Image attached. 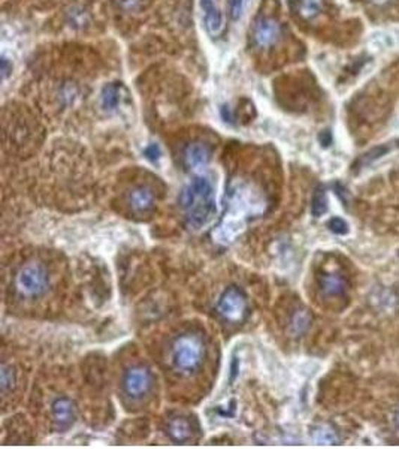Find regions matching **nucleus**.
<instances>
[{
    "label": "nucleus",
    "instance_id": "nucleus-1",
    "mask_svg": "<svg viewBox=\"0 0 399 449\" xmlns=\"http://www.w3.org/2000/svg\"><path fill=\"white\" fill-rule=\"evenodd\" d=\"M179 205L190 228L201 229L208 225L217 211L211 181L207 177L193 178L181 192Z\"/></svg>",
    "mask_w": 399,
    "mask_h": 449
},
{
    "label": "nucleus",
    "instance_id": "nucleus-2",
    "mask_svg": "<svg viewBox=\"0 0 399 449\" xmlns=\"http://www.w3.org/2000/svg\"><path fill=\"white\" fill-rule=\"evenodd\" d=\"M205 357L203 340L196 333H183L177 336L169 349V358L174 370L181 374L196 371Z\"/></svg>",
    "mask_w": 399,
    "mask_h": 449
},
{
    "label": "nucleus",
    "instance_id": "nucleus-3",
    "mask_svg": "<svg viewBox=\"0 0 399 449\" xmlns=\"http://www.w3.org/2000/svg\"><path fill=\"white\" fill-rule=\"evenodd\" d=\"M18 294L27 298H38L48 290V273L38 262H29L20 266L14 278Z\"/></svg>",
    "mask_w": 399,
    "mask_h": 449
},
{
    "label": "nucleus",
    "instance_id": "nucleus-4",
    "mask_svg": "<svg viewBox=\"0 0 399 449\" xmlns=\"http://www.w3.org/2000/svg\"><path fill=\"white\" fill-rule=\"evenodd\" d=\"M217 313L226 322L239 324L247 318L248 302L243 290L235 286L227 288L217 302Z\"/></svg>",
    "mask_w": 399,
    "mask_h": 449
},
{
    "label": "nucleus",
    "instance_id": "nucleus-5",
    "mask_svg": "<svg viewBox=\"0 0 399 449\" xmlns=\"http://www.w3.org/2000/svg\"><path fill=\"white\" fill-rule=\"evenodd\" d=\"M153 383L154 379L151 371L144 366H133L127 369L122 379L123 393L133 400H139L147 395L153 390Z\"/></svg>",
    "mask_w": 399,
    "mask_h": 449
},
{
    "label": "nucleus",
    "instance_id": "nucleus-6",
    "mask_svg": "<svg viewBox=\"0 0 399 449\" xmlns=\"http://www.w3.org/2000/svg\"><path fill=\"white\" fill-rule=\"evenodd\" d=\"M201 8L203 11V23L208 35L213 38H220L226 30V18L220 0H201Z\"/></svg>",
    "mask_w": 399,
    "mask_h": 449
},
{
    "label": "nucleus",
    "instance_id": "nucleus-7",
    "mask_svg": "<svg viewBox=\"0 0 399 449\" xmlns=\"http://www.w3.org/2000/svg\"><path fill=\"white\" fill-rule=\"evenodd\" d=\"M281 35L280 23L274 18L260 17L256 20L255 27H253V39L258 47H270L272 45Z\"/></svg>",
    "mask_w": 399,
    "mask_h": 449
},
{
    "label": "nucleus",
    "instance_id": "nucleus-8",
    "mask_svg": "<svg viewBox=\"0 0 399 449\" xmlns=\"http://www.w3.org/2000/svg\"><path fill=\"white\" fill-rule=\"evenodd\" d=\"M51 415H53V424L57 431H65L72 427V424L75 421V405L68 397L56 398L54 403L51 405Z\"/></svg>",
    "mask_w": 399,
    "mask_h": 449
},
{
    "label": "nucleus",
    "instance_id": "nucleus-9",
    "mask_svg": "<svg viewBox=\"0 0 399 449\" xmlns=\"http://www.w3.org/2000/svg\"><path fill=\"white\" fill-rule=\"evenodd\" d=\"M320 293L326 297H344L347 293L346 277L335 271H324L317 277Z\"/></svg>",
    "mask_w": 399,
    "mask_h": 449
},
{
    "label": "nucleus",
    "instance_id": "nucleus-10",
    "mask_svg": "<svg viewBox=\"0 0 399 449\" xmlns=\"http://www.w3.org/2000/svg\"><path fill=\"white\" fill-rule=\"evenodd\" d=\"M211 159V150L203 142H190L183 152V161L190 169H201L207 166Z\"/></svg>",
    "mask_w": 399,
    "mask_h": 449
},
{
    "label": "nucleus",
    "instance_id": "nucleus-11",
    "mask_svg": "<svg viewBox=\"0 0 399 449\" xmlns=\"http://www.w3.org/2000/svg\"><path fill=\"white\" fill-rule=\"evenodd\" d=\"M127 202L130 205V209L135 213L148 211L153 209V205H154L153 190L147 186L133 187L127 195Z\"/></svg>",
    "mask_w": 399,
    "mask_h": 449
},
{
    "label": "nucleus",
    "instance_id": "nucleus-12",
    "mask_svg": "<svg viewBox=\"0 0 399 449\" xmlns=\"http://www.w3.org/2000/svg\"><path fill=\"white\" fill-rule=\"evenodd\" d=\"M166 433L169 436V439L174 441L175 443H184L191 438V426L186 418L177 417L169 419Z\"/></svg>",
    "mask_w": 399,
    "mask_h": 449
},
{
    "label": "nucleus",
    "instance_id": "nucleus-13",
    "mask_svg": "<svg viewBox=\"0 0 399 449\" xmlns=\"http://www.w3.org/2000/svg\"><path fill=\"white\" fill-rule=\"evenodd\" d=\"M120 90L122 86H118V82H111L106 84L101 94V102L102 108L105 111H114L120 104Z\"/></svg>",
    "mask_w": 399,
    "mask_h": 449
},
{
    "label": "nucleus",
    "instance_id": "nucleus-14",
    "mask_svg": "<svg viewBox=\"0 0 399 449\" xmlns=\"http://www.w3.org/2000/svg\"><path fill=\"white\" fill-rule=\"evenodd\" d=\"M322 8H323V0H299L298 11L302 18L311 20L316 16H319Z\"/></svg>",
    "mask_w": 399,
    "mask_h": 449
},
{
    "label": "nucleus",
    "instance_id": "nucleus-15",
    "mask_svg": "<svg viewBox=\"0 0 399 449\" xmlns=\"http://www.w3.org/2000/svg\"><path fill=\"white\" fill-rule=\"evenodd\" d=\"M328 210V199H326V192L322 186H319L314 192L311 201V214L314 217H320Z\"/></svg>",
    "mask_w": 399,
    "mask_h": 449
},
{
    "label": "nucleus",
    "instance_id": "nucleus-16",
    "mask_svg": "<svg viewBox=\"0 0 399 449\" xmlns=\"http://www.w3.org/2000/svg\"><path fill=\"white\" fill-rule=\"evenodd\" d=\"M310 322H311V318L310 314L305 312V310H296V313L293 314L292 318V331L295 334H302L305 333L307 328L310 326Z\"/></svg>",
    "mask_w": 399,
    "mask_h": 449
},
{
    "label": "nucleus",
    "instance_id": "nucleus-17",
    "mask_svg": "<svg viewBox=\"0 0 399 449\" xmlns=\"http://www.w3.org/2000/svg\"><path fill=\"white\" fill-rule=\"evenodd\" d=\"M14 383H15L14 370H12V367L6 366V364H4L2 371H0V388H2V393L6 394L9 390H12V388H14Z\"/></svg>",
    "mask_w": 399,
    "mask_h": 449
},
{
    "label": "nucleus",
    "instance_id": "nucleus-18",
    "mask_svg": "<svg viewBox=\"0 0 399 449\" xmlns=\"http://www.w3.org/2000/svg\"><path fill=\"white\" fill-rule=\"evenodd\" d=\"M389 152V147H386V145H380V147H376V149H372L371 152H368L367 154H364L360 157V159L357 161V165L356 166H359V168H362V166H367V165H369V164H372L374 161H377V159H380L381 156H384L386 153Z\"/></svg>",
    "mask_w": 399,
    "mask_h": 449
},
{
    "label": "nucleus",
    "instance_id": "nucleus-19",
    "mask_svg": "<svg viewBox=\"0 0 399 449\" xmlns=\"http://www.w3.org/2000/svg\"><path fill=\"white\" fill-rule=\"evenodd\" d=\"M328 228L334 234H338V235H344L348 233V225L344 219H341V217H334V219H331L328 223Z\"/></svg>",
    "mask_w": 399,
    "mask_h": 449
},
{
    "label": "nucleus",
    "instance_id": "nucleus-20",
    "mask_svg": "<svg viewBox=\"0 0 399 449\" xmlns=\"http://www.w3.org/2000/svg\"><path fill=\"white\" fill-rule=\"evenodd\" d=\"M316 439L319 442L334 443V442H336V434L332 430H328V427L326 426H323V427H320L319 431H316Z\"/></svg>",
    "mask_w": 399,
    "mask_h": 449
},
{
    "label": "nucleus",
    "instance_id": "nucleus-21",
    "mask_svg": "<svg viewBox=\"0 0 399 449\" xmlns=\"http://www.w3.org/2000/svg\"><path fill=\"white\" fill-rule=\"evenodd\" d=\"M244 0H229V16L232 20H238L243 12Z\"/></svg>",
    "mask_w": 399,
    "mask_h": 449
},
{
    "label": "nucleus",
    "instance_id": "nucleus-22",
    "mask_svg": "<svg viewBox=\"0 0 399 449\" xmlns=\"http://www.w3.org/2000/svg\"><path fill=\"white\" fill-rule=\"evenodd\" d=\"M160 154H162V152H160V147L157 144H150L144 150V156L147 157L148 161H153V162H156L157 159H159Z\"/></svg>",
    "mask_w": 399,
    "mask_h": 449
},
{
    "label": "nucleus",
    "instance_id": "nucleus-23",
    "mask_svg": "<svg viewBox=\"0 0 399 449\" xmlns=\"http://www.w3.org/2000/svg\"><path fill=\"white\" fill-rule=\"evenodd\" d=\"M11 70H12V65H9V60L6 57H2V75H4V80L8 78Z\"/></svg>",
    "mask_w": 399,
    "mask_h": 449
},
{
    "label": "nucleus",
    "instance_id": "nucleus-24",
    "mask_svg": "<svg viewBox=\"0 0 399 449\" xmlns=\"http://www.w3.org/2000/svg\"><path fill=\"white\" fill-rule=\"evenodd\" d=\"M222 114L226 121H232V114H231V110H229V106L222 108Z\"/></svg>",
    "mask_w": 399,
    "mask_h": 449
},
{
    "label": "nucleus",
    "instance_id": "nucleus-25",
    "mask_svg": "<svg viewBox=\"0 0 399 449\" xmlns=\"http://www.w3.org/2000/svg\"><path fill=\"white\" fill-rule=\"evenodd\" d=\"M393 421H395V424H396V427L399 429V406H398V409L395 410V417H393Z\"/></svg>",
    "mask_w": 399,
    "mask_h": 449
}]
</instances>
